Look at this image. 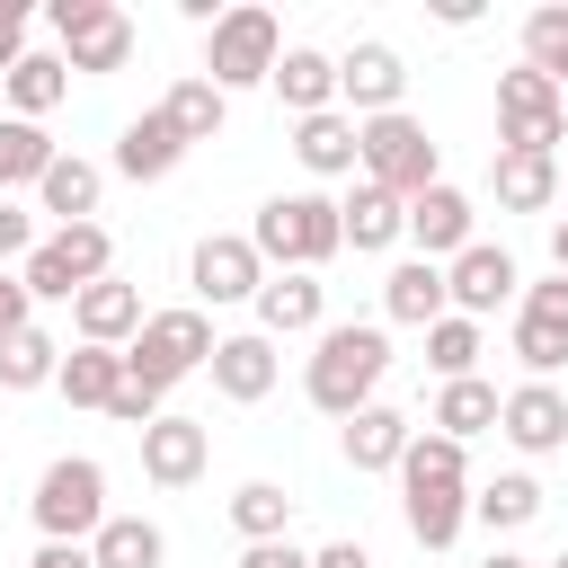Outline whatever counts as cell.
Listing matches in <instances>:
<instances>
[{
	"mask_svg": "<svg viewBox=\"0 0 568 568\" xmlns=\"http://www.w3.org/2000/svg\"><path fill=\"white\" fill-rule=\"evenodd\" d=\"M408 240H417V257H435V266H453L470 240H479V204L453 186V178H435L426 195H408Z\"/></svg>",
	"mask_w": 568,
	"mask_h": 568,
	"instance_id": "7c38bea8",
	"label": "cell"
},
{
	"mask_svg": "<svg viewBox=\"0 0 568 568\" xmlns=\"http://www.w3.org/2000/svg\"><path fill=\"white\" fill-rule=\"evenodd\" d=\"M284 524H293V497L275 479H240L231 488V532L240 541H284Z\"/></svg>",
	"mask_w": 568,
	"mask_h": 568,
	"instance_id": "74e56055",
	"label": "cell"
},
{
	"mask_svg": "<svg viewBox=\"0 0 568 568\" xmlns=\"http://www.w3.org/2000/svg\"><path fill=\"white\" fill-rule=\"evenodd\" d=\"M497 435L515 444V453H559L568 444V390H550V382H515L506 390V408H497Z\"/></svg>",
	"mask_w": 568,
	"mask_h": 568,
	"instance_id": "9a60e30c",
	"label": "cell"
},
{
	"mask_svg": "<svg viewBox=\"0 0 568 568\" xmlns=\"http://www.w3.org/2000/svg\"><path fill=\"white\" fill-rule=\"evenodd\" d=\"M479 355H488V328H479V320L444 311V320L426 328V364H435V382H470V373H479Z\"/></svg>",
	"mask_w": 568,
	"mask_h": 568,
	"instance_id": "8d00e7d4",
	"label": "cell"
},
{
	"mask_svg": "<svg viewBox=\"0 0 568 568\" xmlns=\"http://www.w3.org/2000/svg\"><path fill=\"white\" fill-rule=\"evenodd\" d=\"M559 142H568V98H559V80L532 71V62L497 71V151H550V160H559Z\"/></svg>",
	"mask_w": 568,
	"mask_h": 568,
	"instance_id": "ba28073f",
	"label": "cell"
},
{
	"mask_svg": "<svg viewBox=\"0 0 568 568\" xmlns=\"http://www.w3.org/2000/svg\"><path fill=\"white\" fill-rule=\"evenodd\" d=\"M44 27L62 36V62H71V71H89V80L124 71V62H133V44H142V36H133V18H124L115 0H53V9H44Z\"/></svg>",
	"mask_w": 568,
	"mask_h": 568,
	"instance_id": "9c48e42d",
	"label": "cell"
},
{
	"mask_svg": "<svg viewBox=\"0 0 568 568\" xmlns=\"http://www.w3.org/2000/svg\"><path fill=\"white\" fill-rule=\"evenodd\" d=\"M213 346H222V337H213V320H204L195 302H178V311H151V320H142V337L124 346V373H133V382H151V390H178L186 373H204V364H213Z\"/></svg>",
	"mask_w": 568,
	"mask_h": 568,
	"instance_id": "8992f818",
	"label": "cell"
},
{
	"mask_svg": "<svg viewBox=\"0 0 568 568\" xmlns=\"http://www.w3.org/2000/svg\"><path fill=\"white\" fill-rule=\"evenodd\" d=\"M559 98H568V71H559Z\"/></svg>",
	"mask_w": 568,
	"mask_h": 568,
	"instance_id": "f5cc1de1",
	"label": "cell"
},
{
	"mask_svg": "<svg viewBox=\"0 0 568 568\" xmlns=\"http://www.w3.org/2000/svg\"><path fill=\"white\" fill-rule=\"evenodd\" d=\"M453 311V293H444V266L435 257H399L390 275H382V320H399V328H435Z\"/></svg>",
	"mask_w": 568,
	"mask_h": 568,
	"instance_id": "603a6c76",
	"label": "cell"
},
{
	"mask_svg": "<svg viewBox=\"0 0 568 568\" xmlns=\"http://www.w3.org/2000/svg\"><path fill=\"white\" fill-rule=\"evenodd\" d=\"M266 89L284 98L293 124H302V115H328V106H337V53H320V44H284V62H275Z\"/></svg>",
	"mask_w": 568,
	"mask_h": 568,
	"instance_id": "44dd1931",
	"label": "cell"
},
{
	"mask_svg": "<svg viewBox=\"0 0 568 568\" xmlns=\"http://www.w3.org/2000/svg\"><path fill=\"white\" fill-rule=\"evenodd\" d=\"M559 204H568V160H559Z\"/></svg>",
	"mask_w": 568,
	"mask_h": 568,
	"instance_id": "f907efd6",
	"label": "cell"
},
{
	"mask_svg": "<svg viewBox=\"0 0 568 568\" xmlns=\"http://www.w3.org/2000/svg\"><path fill=\"white\" fill-rule=\"evenodd\" d=\"M248 311H257V337H311V328H328V284L320 275H266Z\"/></svg>",
	"mask_w": 568,
	"mask_h": 568,
	"instance_id": "ac0fdd59",
	"label": "cell"
},
{
	"mask_svg": "<svg viewBox=\"0 0 568 568\" xmlns=\"http://www.w3.org/2000/svg\"><path fill=\"white\" fill-rule=\"evenodd\" d=\"M0 89H9V115L44 124V115H53L62 98H71V62H62V53H27V62H18V71L0 80Z\"/></svg>",
	"mask_w": 568,
	"mask_h": 568,
	"instance_id": "836d02e7",
	"label": "cell"
},
{
	"mask_svg": "<svg viewBox=\"0 0 568 568\" xmlns=\"http://www.w3.org/2000/svg\"><path fill=\"white\" fill-rule=\"evenodd\" d=\"M311 568H373V550H364V541H320Z\"/></svg>",
	"mask_w": 568,
	"mask_h": 568,
	"instance_id": "bcb514c9",
	"label": "cell"
},
{
	"mask_svg": "<svg viewBox=\"0 0 568 568\" xmlns=\"http://www.w3.org/2000/svg\"><path fill=\"white\" fill-rule=\"evenodd\" d=\"M142 320H151V311H142V293H133L124 275H106V284H89V293L71 302V328H80V346H115V355H124V346L142 337Z\"/></svg>",
	"mask_w": 568,
	"mask_h": 568,
	"instance_id": "e0dca14e",
	"label": "cell"
},
{
	"mask_svg": "<svg viewBox=\"0 0 568 568\" xmlns=\"http://www.w3.org/2000/svg\"><path fill=\"white\" fill-rule=\"evenodd\" d=\"M541 568H568V550H559V559H541Z\"/></svg>",
	"mask_w": 568,
	"mask_h": 568,
	"instance_id": "816d5d0a",
	"label": "cell"
},
{
	"mask_svg": "<svg viewBox=\"0 0 568 568\" xmlns=\"http://www.w3.org/2000/svg\"><path fill=\"white\" fill-rule=\"evenodd\" d=\"M18 62H27V9H18V0H0V80H9Z\"/></svg>",
	"mask_w": 568,
	"mask_h": 568,
	"instance_id": "ee69618b",
	"label": "cell"
},
{
	"mask_svg": "<svg viewBox=\"0 0 568 568\" xmlns=\"http://www.w3.org/2000/svg\"><path fill=\"white\" fill-rule=\"evenodd\" d=\"M27 320H36V293H27L18 275H0V337H9V328H27Z\"/></svg>",
	"mask_w": 568,
	"mask_h": 568,
	"instance_id": "f6af8a7d",
	"label": "cell"
},
{
	"mask_svg": "<svg viewBox=\"0 0 568 568\" xmlns=\"http://www.w3.org/2000/svg\"><path fill=\"white\" fill-rule=\"evenodd\" d=\"M444 293H453L462 320H488V311H506V302L524 293V266H515L497 240H470V248L444 266Z\"/></svg>",
	"mask_w": 568,
	"mask_h": 568,
	"instance_id": "4fadbf2b",
	"label": "cell"
},
{
	"mask_svg": "<svg viewBox=\"0 0 568 568\" xmlns=\"http://www.w3.org/2000/svg\"><path fill=\"white\" fill-rule=\"evenodd\" d=\"M541 515V479L532 470H497L488 488H470V524L479 532H524Z\"/></svg>",
	"mask_w": 568,
	"mask_h": 568,
	"instance_id": "1f68e13d",
	"label": "cell"
},
{
	"mask_svg": "<svg viewBox=\"0 0 568 568\" xmlns=\"http://www.w3.org/2000/svg\"><path fill=\"white\" fill-rule=\"evenodd\" d=\"M248 248L266 257V275H320L337 248H346V222H337V195L320 186H293V195H266L257 222H248Z\"/></svg>",
	"mask_w": 568,
	"mask_h": 568,
	"instance_id": "7a4b0ae2",
	"label": "cell"
},
{
	"mask_svg": "<svg viewBox=\"0 0 568 568\" xmlns=\"http://www.w3.org/2000/svg\"><path fill=\"white\" fill-rule=\"evenodd\" d=\"M399 515H408V541L417 550H453L470 532V488H408Z\"/></svg>",
	"mask_w": 568,
	"mask_h": 568,
	"instance_id": "83f0119b",
	"label": "cell"
},
{
	"mask_svg": "<svg viewBox=\"0 0 568 568\" xmlns=\"http://www.w3.org/2000/svg\"><path fill=\"white\" fill-rule=\"evenodd\" d=\"M488 195H497V213H550L559 204V160L550 151H497Z\"/></svg>",
	"mask_w": 568,
	"mask_h": 568,
	"instance_id": "7402d4cb",
	"label": "cell"
},
{
	"mask_svg": "<svg viewBox=\"0 0 568 568\" xmlns=\"http://www.w3.org/2000/svg\"><path fill=\"white\" fill-rule=\"evenodd\" d=\"M89 559L98 568H169V532L151 515H106L98 541H89Z\"/></svg>",
	"mask_w": 568,
	"mask_h": 568,
	"instance_id": "d6a6232c",
	"label": "cell"
},
{
	"mask_svg": "<svg viewBox=\"0 0 568 568\" xmlns=\"http://www.w3.org/2000/svg\"><path fill=\"white\" fill-rule=\"evenodd\" d=\"M524 62H532V71H550V80L568 71V0H550V9H532V18H524Z\"/></svg>",
	"mask_w": 568,
	"mask_h": 568,
	"instance_id": "f35d334b",
	"label": "cell"
},
{
	"mask_svg": "<svg viewBox=\"0 0 568 568\" xmlns=\"http://www.w3.org/2000/svg\"><path fill=\"white\" fill-rule=\"evenodd\" d=\"M408 435H417V426H408L399 408H382V399H373V408H355V417L337 426V444H346V470H399Z\"/></svg>",
	"mask_w": 568,
	"mask_h": 568,
	"instance_id": "484cf974",
	"label": "cell"
},
{
	"mask_svg": "<svg viewBox=\"0 0 568 568\" xmlns=\"http://www.w3.org/2000/svg\"><path fill=\"white\" fill-rule=\"evenodd\" d=\"M98 195H106V169L80 160V151H62L44 169V186H36V213H53V231H71V222H98Z\"/></svg>",
	"mask_w": 568,
	"mask_h": 568,
	"instance_id": "d4e9b609",
	"label": "cell"
},
{
	"mask_svg": "<svg viewBox=\"0 0 568 568\" xmlns=\"http://www.w3.org/2000/svg\"><path fill=\"white\" fill-rule=\"evenodd\" d=\"M62 160V142H44V124H27V115H0V195H18V186H44V169Z\"/></svg>",
	"mask_w": 568,
	"mask_h": 568,
	"instance_id": "d590c367",
	"label": "cell"
},
{
	"mask_svg": "<svg viewBox=\"0 0 568 568\" xmlns=\"http://www.w3.org/2000/svg\"><path fill=\"white\" fill-rule=\"evenodd\" d=\"M213 390L222 399H240V408H257L266 390H275V373H284V355H275V337H257V328H231L222 346H213Z\"/></svg>",
	"mask_w": 568,
	"mask_h": 568,
	"instance_id": "2e32d148",
	"label": "cell"
},
{
	"mask_svg": "<svg viewBox=\"0 0 568 568\" xmlns=\"http://www.w3.org/2000/svg\"><path fill=\"white\" fill-rule=\"evenodd\" d=\"M186 284H195V311L213 302H257V284H266V257L248 248V231H204L195 240V257H186Z\"/></svg>",
	"mask_w": 568,
	"mask_h": 568,
	"instance_id": "8fae6325",
	"label": "cell"
},
{
	"mask_svg": "<svg viewBox=\"0 0 568 568\" xmlns=\"http://www.w3.org/2000/svg\"><path fill=\"white\" fill-rule=\"evenodd\" d=\"M550 275H568V213L550 222Z\"/></svg>",
	"mask_w": 568,
	"mask_h": 568,
	"instance_id": "c3c4849f",
	"label": "cell"
},
{
	"mask_svg": "<svg viewBox=\"0 0 568 568\" xmlns=\"http://www.w3.org/2000/svg\"><path fill=\"white\" fill-rule=\"evenodd\" d=\"M240 568H311V550L284 532V541H240Z\"/></svg>",
	"mask_w": 568,
	"mask_h": 568,
	"instance_id": "7bdbcfd3",
	"label": "cell"
},
{
	"mask_svg": "<svg viewBox=\"0 0 568 568\" xmlns=\"http://www.w3.org/2000/svg\"><path fill=\"white\" fill-rule=\"evenodd\" d=\"M382 373H390V328L382 320H328L320 346H311V364H302V390H311L320 417L346 426L355 408H373Z\"/></svg>",
	"mask_w": 568,
	"mask_h": 568,
	"instance_id": "6da1fadb",
	"label": "cell"
},
{
	"mask_svg": "<svg viewBox=\"0 0 568 568\" xmlns=\"http://www.w3.org/2000/svg\"><path fill=\"white\" fill-rule=\"evenodd\" d=\"M399 488H470V444H453V435L417 426V435H408V453H399Z\"/></svg>",
	"mask_w": 568,
	"mask_h": 568,
	"instance_id": "4dcf8cb0",
	"label": "cell"
},
{
	"mask_svg": "<svg viewBox=\"0 0 568 568\" xmlns=\"http://www.w3.org/2000/svg\"><path fill=\"white\" fill-rule=\"evenodd\" d=\"M399 98H408V62H399V44L355 36V44L337 53V106L364 124V115H399Z\"/></svg>",
	"mask_w": 568,
	"mask_h": 568,
	"instance_id": "30bf717a",
	"label": "cell"
},
{
	"mask_svg": "<svg viewBox=\"0 0 568 568\" xmlns=\"http://www.w3.org/2000/svg\"><path fill=\"white\" fill-rule=\"evenodd\" d=\"M524 320H550V328H568V275H541V284H524V302H515Z\"/></svg>",
	"mask_w": 568,
	"mask_h": 568,
	"instance_id": "b9f144b4",
	"label": "cell"
},
{
	"mask_svg": "<svg viewBox=\"0 0 568 568\" xmlns=\"http://www.w3.org/2000/svg\"><path fill=\"white\" fill-rule=\"evenodd\" d=\"M479 568H541V559H524V550H506V541H497V550H488Z\"/></svg>",
	"mask_w": 568,
	"mask_h": 568,
	"instance_id": "681fc988",
	"label": "cell"
},
{
	"mask_svg": "<svg viewBox=\"0 0 568 568\" xmlns=\"http://www.w3.org/2000/svg\"><path fill=\"white\" fill-rule=\"evenodd\" d=\"M27 568H98V559H89V541H44Z\"/></svg>",
	"mask_w": 568,
	"mask_h": 568,
	"instance_id": "7dc6e473",
	"label": "cell"
},
{
	"mask_svg": "<svg viewBox=\"0 0 568 568\" xmlns=\"http://www.w3.org/2000/svg\"><path fill=\"white\" fill-rule=\"evenodd\" d=\"M178 160H186V133H178L160 106H142V115L115 133V178H133V186H160Z\"/></svg>",
	"mask_w": 568,
	"mask_h": 568,
	"instance_id": "d6986e66",
	"label": "cell"
},
{
	"mask_svg": "<svg viewBox=\"0 0 568 568\" xmlns=\"http://www.w3.org/2000/svg\"><path fill=\"white\" fill-rule=\"evenodd\" d=\"M53 390H62L71 408H106V399L124 390V355H115V346H62Z\"/></svg>",
	"mask_w": 568,
	"mask_h": 568,
	"instance_id": "f546056e",
	"label": "cell"
},
{
	"mask_svg": "<svg viewBox=\"0 0 568 568\" xmlns=\"http://www.w3.org/2000/svg\"><path fill=\"white\" fill-rule=\"evenodd\" d=\"M27 515H36L44 541H98V524L115 515V506H106V462H98V453H62V462H44Z\"/></svg>",
	"mask_w": 568,
	"mask_h": 568,
	"instance_id": "3957f363",
	"label": "cell"
},
{
	"mask_svg": "<svg viewBox=\"0 0 568 568\" xmlns=\"http://www.w3.org/2000/svg\"><path fill=\"white\" fill-rule=\"evenodd\" d=\"M204 462H213V426L204 417H160V426H142V479L151 488H195L204 479Z\"/></svg>",
	"mask_w": 568,
	"mask_h": 568,
	"instance_id": "5bb4252c",
	"label": "cell"
},
{
	"mask_svg": "<svg viewBox=\"0 0 568 568\" xmlns=\"http://www.w3.org/2000/svg\"><path fill=\"white\" fill-rule=\"evenodd\" d=\"M497 408H506V390L470 373V382H444V390H435L426 426H435V435H453V444H470V435H488V426H497Z\"/></svg>",
	"mask_w": 568,
	"mask_h": 568,
	"instance_id": "4316f807",
	"label": "cell"
},
{
	"mask_svg": "<svg viewBox=\"0 0 568 568\" xmlns=\"http://www.w3.org/2000/svg\"><path fill=\"white\" fill-rule=\"evenodd\" d=\"M115 275V240H106V222H71V231H44L36 240V257L18 266V284L36 293V302H80L89 284H106Z\"/></svg>",
	"mask_w": 568,
	"mask_h": 568,
	"instance_id": "5b68a950",
	"label": "cell"
},
{
	"mask_svg": "<svg viewBox=\"0 0 568 568\" xmlns=\"http://www.w3.org/2000/svg\"><path fill=\"white\" fill-rule=\"evenodd\" d=\"M293 160L311 178H364V151H355V115L328 106V115H302L293 124Z\"/></svg>",
	"mask_w": 568,
	"mask_h": 568,
	"instance_id": "cb8c5ba5",
	"label": "cell"
},
{
	"mask_svg": "<svg viewBox=\"0 0 568 568\" xmlns=\"http://www.w3.org/2000/svg\"><path fill=\"white\" fill-rule=\"evenodd\" d=\"M355 151H364V178H373V186H390L399 204H408V195H426V186L444 178L435 133H426L408 106H399V115H364V124H355Z\"/></svg>",
	"mask_w": 568,
	"mask_h": 568,
	"instance_id": "52a82bcc",
	"label": "cell"
},
{
	"mask_svg": "<svg viewBox=\"0 0 568 568\" xmlns=\"http://www.w3.org/2000/svg\"><path fill=\"white\" fill-rule=\"evenodd\" d=\"M515 364H524L532 382H550V373L568 364V328H550V320H524V311H515Z\"/></svg>",
	"mask_w": 568,
	"mask_h": 568,
	"instance_id": "ab89813d",
	"label": "cell"
},
{
	"mask_svg": "<svg viewBox=\"0 0 568 568\" xmlns=\"http://www.w3.org/2000/svg\"><path fill=\"white\" fill-rule=\"evenodd\" d=\"M160 115H169V124L186 133V151H195V142H222V124H231V98H222L204 71H186V80H169Z\"/></svg>",
	"mask_w": 568,
	"mask_h": 568,
	"instance_id": "f1b7e54d",
	"label": "cell"
},
{
	"mask_svg": "<svg viewBox=\"0 0 568 568\" xmlns=\"http://www.w3.org/2000/svg\"><path fill=\"white\" fill-rule=\"evenodd\" d=\"M36 240H44V231H36V204L0 195V275H9V266H27V257H36Z\"/></svg>",
	"mask_w": 568,
	"mask_h": 568,
	"instance_id": "60d3db41",
	"label": "cell"
},
{
	"mask_svg": "<svg viewBox=\"0 0 568 568\" xmlns=\"http://www.w3.org/2000/svg\"><path fill=\"white\" fill-rule=\"evenodd\" d=\"M275 62H284V27H275V9H257V0L222 9V27L204 36V80H213L222 98L266 89V80H275Z\"/></svg>",
	"mask_w": 568,
	"mask_h": 568,
	"instance_id": "277c9868",
	"label": "cell"
},
{
	"mask_svg": "<svg viewBox=\"0 0 568 568\" xmlns=\"http://www.w3.org/2000/svg\"><path fill=\"white\" fill-rule=\"evenodd\" d=\"M337 222H346V248H364V257H382V248L408 240V204H399L390 186H373V178H355V186L337 195Z\"/></svg>",
	"mask_w": 568,
	"mask_h": 568,
	"instance_id": "ffe728a7",
	"label": "cell"
},
{
	"mask_svg": "<svg viewBox=\"0 0 568 568\" xmlns=\"http://www.w3.org/2000/svg\"><path fill=\"white\" fill-rule=\"evenodd\" d=\"M53 373H62V337H53V328L27 320V328L0 337V390H44Z\"/></svg>",
	"mask_w": 568,
	"mask_h": 568,
	"instance_id": "e575fe53",
	"label": "cell"
}]
</instances>
